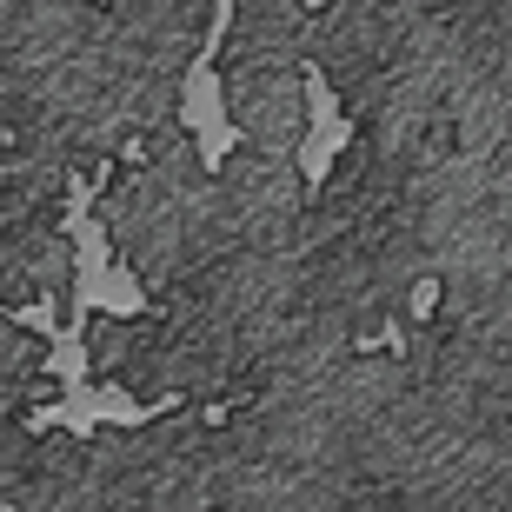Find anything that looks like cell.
Segmentation results:
<instances>
[{"label": "cell", "instance_id": "cell-1", "mask_svg": "<svg viewBox=\"0 0 512 512\" xmlns=\"http://www.w3.org/2000/svg\"><path fill=\"white\" fill-rule=\"evenodd\" d=\"M306 74H313V7L306 0H233L220 87L240 127V147L300 160L306 140Z\"/></svg>", "mask_w": 512, "mask_h": 512}]
</instances>
